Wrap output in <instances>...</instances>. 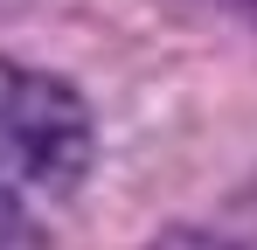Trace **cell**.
I'll return each instance as SVG.
<instances>
[{
    "instance_id": "obj_1",
    "label": "cell",
    "mask_w": 257,
    "mask_h": 250,
    "mask_svg": "<svg viewBox=\"0 0 257 250\" xmlns=\"http://www.w3.org/2000/svg\"><path fill=\"white\" fill-rule=\"evenodd\" d=\"M0 160L28 188L70 195L97 160V118H90L84 90L49 70L0 63Z\"/></svg>"
},
{
    "instance_id": "obj_2",
    "label": "cell",
    "mask_w": 257,
    "mask_h": 250,
    "mask_svg": "<svg viewBox=\"0 0 257 250\" xmlns=\"http://www.w3.org/2000/svg\"><path fill=\"white\" fill-rule=\"evenodd\" d=\"M0 250H49V236H42V222L28 215V202L0 181Z\"/></svg>"
},
{
    "instance_id": "obj_3",
    "label": "cell",
    "mask_w": 257,
    "mask_h": 250,
    "mask_svg": "<svg viewBox=\"0 0 257 250\" xmlns=\"http://www.w3.org/2000/svg\"><path fill=\"white\" fill-rule=\"evenodd\" d=\"M153 250H236L222 229H195V222H167L160 236H153Z\"/></svg>"
},
{
    "instance_id": "obj_4",
    "label": "cell",
    "mask_w": 257,
    "mask_h": 250,
    "mask_svg": "<svg viewBox=\"0 0 257 250\" xmlns=\"http://www.w3.org/2000/svg\"><path fill=\"white\" fill-rule=\"evenodd\" d=\"M215 7H222V14H236V21H250V28H257V0H215Z\"/></svg>"
}]
</instances>
